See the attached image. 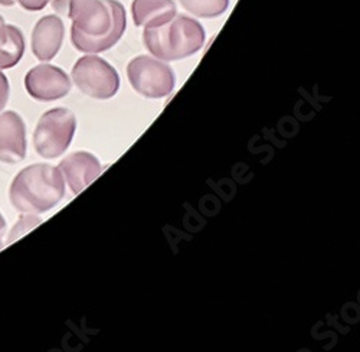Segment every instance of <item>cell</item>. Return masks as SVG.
<instances>
[{"instance_id":"obj_1","label":"cell","mask_w":360,"mask_h":352,"mask_svg":"<svg viewBox=\"0 0 360 352\" xmlns=\"http://www.w3.org/2000/svg\"><path fill=\"white\" fill-rule=\"evenodd\" d=\"M52 9L72 20L71 41L79 52H105L126 32V11L117 0H52Z\"/></svg>"},{"instance_id":"obj_19","label":"cell","mask_w":360,"mask_h":352,"mask_svg":"<svg viewBox=\"0 0 360 352\" xmlns=\"http://www.w3.org/2000/svg\"><path fill=\"white\" fill-rule=\"evenodd\" d=\"M4 249V243H2V240H0V250H2Z\"/></svg>"},{"instance_id":"obj_13","label":"cell","mask_w":360,"mask_h":352,"mask_svg":"<svg viewBox=\"0 0 360 352\" xmlns=\"http://www.w3.org/2000/svg\"><path fill=\"white\" fill-rule=\"evenodd\" d=\"M42 222V220L39 217H35L34 214L29 215H23L13 227V230L11 231V236L8 239V243H13L18 239H20L22 236H25L26 232L31 231L32 228H35L37 225H39Z\"/></svg>"},{"instance_id":"obj_15","label":"cell","mask_w":360,"mask_h":352,"mask_svg":"<svg viewBox=\"0 0 360 352\" xmlns=\"http://www.w3.org/2000/svg\"><path fill=\"white\" fill-rule=\"evenodd\" d=\"M11 94V87H9V80L8 77L0 71V111H2L9 100Z\"/></svg>"},{"instance_id":"obj_17","label":"cell","mask_w":360,"mask_h":352,"mask_svg":"<svg viewBox=\"0 0 360 352\" xmlns=\"http://www.w3.org/2000/svg\"><path fill=\"white\" fill-rule=\"evenodd\" d=\"M0 5L11 8V6H13V5H15V0H0Z\"/></svg>"},{"instance_id":"obj_16","label":"cell","mask_w":360,"mask_h":352,"mask_svg":"<svg viewBox=\"0 0 360 352\" xmlns=\"http://www.w3.org/2000/svg\"><path fill=\"white\" fill-rule=\"evenodd\" d=\"M18 2L26 11L38 12V11H42L48 5L49 0H18Z\"/></svg>"},{"instance_id":"obj_4","label":"cell","mask_w":360,"mask_h":352,"mask_svg":"<svg viewBox=\"0 0 360 352\" xmlns=\"http://www.w3.org/2000/svg\"><path fill=\"white\" fill-rule=\"evenodd\" d=\"M75 129L77 119L71 110L64 107L48 110L42 114L34 133L37 153L45 159L63 156L70 148Z\"/></svg>"},{"instance_id":"obj_3","label":"cell","mask_w":360,"mask_h":352,"mask_svg":"<svg viewBox=\"0 0 360 352\" xmlns=\"http://www.w3.org/2000/svg\"><path fill=\"white\" fill-rule=\"evenodd\" d=\"M143 44L162 61H179L196 54L205 44V29L186 15H176L170 22L146 27Z\"/></svg>"},{"instance_id":"obj_5","label":"cell","mask_w":360,"mask_h":352,"mask_svg":"<svg viewBox=\"0 0 360 352\" xmlns=\"http://www.w3.org/2000/svg\"><path fill=\"white\" fill-rule=\"evenodd\" d=\"M72 80L78 90L96 100L112 99L120 88L117 70L97 55H85L75 63Z\"/></svg>"},{"instance_id":"obj_8","label":"cell","mask_w":360,"mask_h":352,"mask_svg":"<svg viewBox=\"0 0 360 352\" xmlns=\"http://www.w3.org/2000/svg\"><path fill=\"white\" fill-rule=\"evenodd\" d=\"M26 156V127L15 111L0 114V162L19 163Z\"/></svg>"},{"instance_id":"obj_7","label":"cell","mask_w":360,"mask_h":352,"mask_svg":"<svg viewBox=\"0 0 360 352\" xmlns=\"http://www.w3.org/2000/svg\"><path fill=\"white\" fill-rule=\"evenodd\" d=\"M25 87L27 94L38 101H55L70 93L71 81L64 70L41 64L26 73Z\"/></svg>"},{"instance_id":"obj_6","label":"cell","mask_w":360,"mask_h":352,"mask_svg":"<svg viewBox=\"0 0 360 352\" xmlns=\"http://www.w3.org/2000/svg\"><path fill=\"white\" fill-rule=\"evenodd\" d=\"M127 77L134 92L146 99L167 97L176 84L170 65L147 55L133 58L127 65Z\"/></svg>"},{"instance_id":"obj_10","label":"cell","mask_w":360,"mask_h":352,"mask_svg":"<svg viewBox=\"0 0 360 352\" xmlns=\"http://www.w3.org/2000/svg\"><path fill=\"white\" fill-rule=\"evenodd\" d=\"M65 35L64 22L59 16L46 15L41 18L32 32V52L39 61L53 60L63 46Z\"/></svg>"},{"instance_id":"obj_12","label":"cell","mask_w":360,"mask_h":352,"mask_svg":"<svg viewBox=\"0 0 360 352\" xmlns=\"http://www.w3.org/2000/svg\"><path fill=\"white\" fill-rule=\"evenodd\" d=\"M189 13L198 18L212 19L226 12L229 0H179Z\"/></svg>"},{"instance_id":"obj_2","label":"cell","mask_w":360,"mask_h":352,"mask_svg":"<svg viewBox=\"0 0 360 352\" xmlns=\"http://www.w3.org/2000/svg\"><path fill=\"white\" fill-rule=\"evenodd\" d=\"M11 202L23 214L52 210L65 195V181L58 168L37 163L20 170L11 185Z\"/></svg>"},{"instance_id":"obj_18","label":"cell","mask_w":360,"mask_h":352,"mask_svg":"<svg viewBox=\"0 0 360 352\" xmlns=\"http://www.w3.org/2000/svg\"><path fill=\"white\" fill-rule=\"evenodd\" d=\"M6 227V222H5V218L2 217V214H0V232H2Z\"/></svg>"},{"instance_id":"obj_9","label":"cell","mask_w":360,"mask_h":352,"mask_svg":"<svg viewBox=\"0 0 360 352\" xmlns=\"http://www.w3.org/2000/svg\"><path fill=\"white\" fill-rule=\"evenodd\" d=\"M58 169L61 170L64 181L68 184L72 194L82 192L89 184H93L101 173V163L89 152H74L68 155Z\"/></svg>"},{"instance_id":"obj_14","label":"cell","mask_w":360,"mask_h":352,"mask_svg":"<svg viewBox=\"0 0 360 352\" xmlns=\"http://www.w3.org/2000/svg\"><path fill=\"white\" fill-rule=\"evenodd\" d=\"M11 45V29L5 23V19L0 16V70H4L8 61V51Z\"/></svg>"},{"instance_id":"obj_11","label":"cell","mask_w":360,"mask_h":352,"mask_svg":"<svg viewBox=\"0 0 360 352\" xmlns=\"http://www.w3.org/2000/svg\"><path fill=\"white\" fill-rule=\"evenodd\" d=\"M131 15L136 26L156 27L176 16L173 0H133Z\"/></svg>"}]
</instances>
